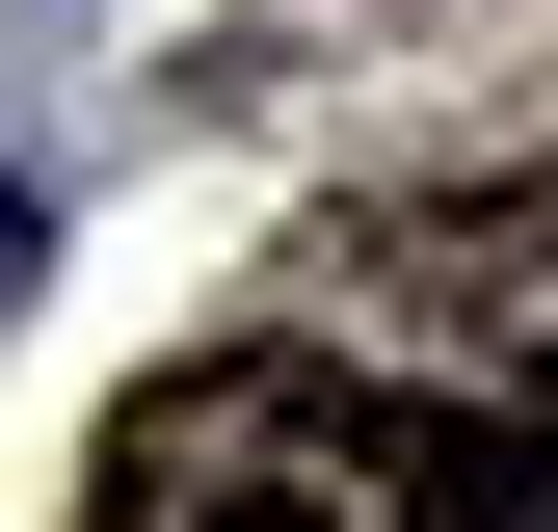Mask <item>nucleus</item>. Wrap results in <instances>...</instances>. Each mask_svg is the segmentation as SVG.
Instances as JSON below:
<instances>
[{"mask_svg":"<svg viewBox=\"0 0 558 532\" xmlns=\"http://www.w3.org/2000/svg\"><path fill=\"white\" fill-rule=\"evenodd\" d=\"M478 532H558V480H532V506H478Z\"/></svg>","mask_w":558,"mask_h":532,"instance_id":"7ed1b4c3","label":"nucleus"},{"mask_svg":"<svg viewBox=\"0 0 558 532\" xmlns=\"http://www.w3.org/2000/svg\"><path fill=\"white\" fill-rule=\"evenodd\" d=\"M558 452L506 426H452V399H373V373H319V347H214V373H160L107 426V532H478V506H532Z\"/></svg>","mask_w":558,"mask_h":532,"instance_id":"f257e3e1","label":"nucleus"},{"mask_svg":"<svg viewBox=\"0 0 558 532\" xmlns=\"http://www.w3.org/2000/svg\"><path fill=\"white\" fill-rule=\"evenodd\" d=\"M0 293H27V186H0Z\"/></svg>","mask_w":558,"mask_h":532,"instance_id":"f03ea898","label":"nucleus"}]
</instances>
